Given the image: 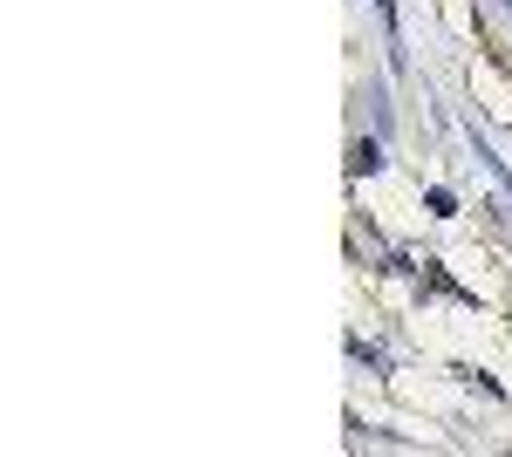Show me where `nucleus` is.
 Instances as JSON below:
<instances>
[{"instance_id":"1","label":"nucleus","mask_w":512,"mask_h":457,"mask_svg":"<svg viewBox=\"0 0 512 457\" xmlns=\"http://www.w3.org/2000/svg\"><path fill=\"white\" fill-rule=\"evenodd\" d=\"M499 14H506V21H512V0H499Z\"/></svg>"}]
</instances>
